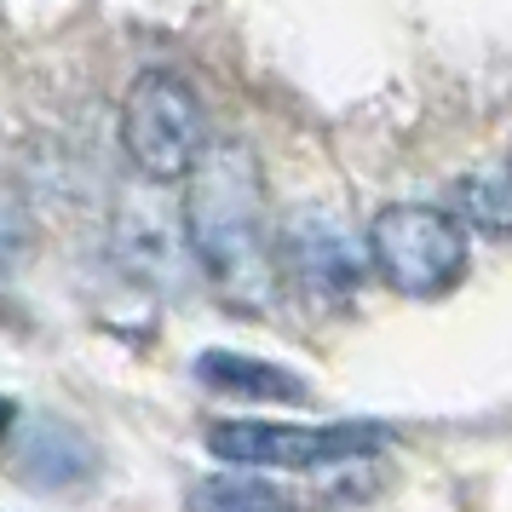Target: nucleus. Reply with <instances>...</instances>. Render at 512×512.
Here are the masks:
<instances>
[{"mask_svg":"<svg viewBox=\"0 0 512 512\" xmlns=\"http://www.w3.org/2000/svg\"><path fill=\"white\" fill-rule=\"evenodd\" d=\"M185 242L190 259L202 265L208 288L236 311H271L277 305V219H271V190L265 167L242 139L208 144L202 162L190 167L185 196Z\"/></svg>","mask_w":512,"mask_h":512,"instance_id":"f257e3e1","label":"nucleus"},{"mask_svg":"<svg viewBox=\"0 0 512 512\" xmlns=\"http://www.w3.org/2000/svg\"><path fill=\"white\" fill-rule=\"evenodd\" d=\"M374 277L403 300H443L466 282L472 225L438 202H386L369 219Z\"/></svg>","mask_w":512,"mask_h":512,"instance_id":"f03ea898","label":"nucleus"},{"mask_svg":"<svg viewBox=\"0 0 512 512\" xmlns=\"http://www.w3.org/2000/svg\"><path fill=\"white\" fill-rule=\"evenodd\" d=\"M213 144L208 104L173 70H144L121 98V150L144 185H185Z\"/></svg>","mask_w":512,"mask_h":512,"instance_id":"7ed1b4c3","label":"nucleus"},{"mask_svg":"<svg viewBox=\"0 0 512 512\" xmlns=\"http://www.w3.org/2000/svg\"><path fill=\"white\" fill-rule=\"evenodd\" d=\"M277 265L288 288H300L317 311L351 305L369 288V231H357L340 208L323 202H294L277 219Z\"/></svg>","mask_w":512,"mask_h":512,"instance_id":"20e7f679","label":"nucleus"},{"mask_svg":"<svg viewBox=\"0 0 512 512\" xmlns=\"http://www.w3.org/2000/svg\"><path fill=\"white\" fill-rule=\"evenodd\" d=\"M208 449L231 466L254 472H317V466H346L380 449L374 426L340 420V426H288V420H213Z\"/></svg>","mask_w":512,"mask_h":512,"instance_id":"39448f33","label":"nucleus"},{"mask_svg":"<svg viewBox=\"0 0 512 512\" xmlns=\"http://www.w3.org/2000/svg\"><path fill=\"white\" fill-rule=\"evenodd\" d=\"M196 380H202L208 392L259 397V403H305V397H311L294 369L259 363V357H242V351H202V357H196Z\"/></svg>","mask_w":512,"mask_h":512,"instance_id":"423d86ee","label":"nucleus"},{"mask_svg":"<svg viewBox=\"0 0 512 512\" xmlns=\"http://www.w3.org/2000/svg\"><path fill=\"white\" fill-rule=\"evenodd\" d=\"M18 472L29 484H81L93 472V449L64 420H35L18 443Z\"/></svg>","mask_w":512,"mask_h":512,"instance_id":"0eeeda50","label":"nucleus"},{"mask_svg":"<svg viewBox=\"0 0 512 512\" xmlns=\"http://www.w3.org/2000/svg\"><path fill=\"white\" fill-rule=\"evenodd\" d=\"M449 196H455L449 208L461 213L472 231H484V236H512V162L472 167L466 179H455V190H449Z\"/></svg>","mask_w":512,"mask_h":512,"instance_id":"6e6552de","label":"nucleus"},{"mask_svg":"<svg viewBox=\"0 0 512 512\" xmlns=\"http://www.w3.org/2000/svg\"><path fill=\"white\" fill-rule=\"evenodd\" d=\"M202 507H277L282 495L271 484H236V478H213V484L196 489Z\"/></svg>","mask_w":512,"mask_h":512,"instance_id":"1a4fd4ad","label":"nucleus"},{"mask_svg":"<svg viewBox=\"0 0 512 512\" xmlns=\"http://www.w3.org/2000/svg\"><path fill=\"white\" fill-rule=\"evenodd\" d=\"M6 420H12V403H6V397H0V438H6Z\"/></svg>","mask_w":512,"mask_h":512,"instance_id":"9d476101","label":"nucleus"}]
</instances>
